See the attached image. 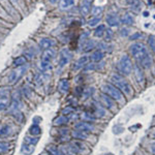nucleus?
Instances as JSON below:
<instances>
[{"label":"nucleus","instance_id":"obj_1","mask_svg":"<svg viewBox=\"0 0 155 155\" xmlns=\"http://www.w3.org/2000/svg\"><path fill=\"white\" fill-rule=\"evenodd\" d=\"M111 83L114 85L115 87H117L122 93L125 94H131L132 92V87L130 84L126 81L123 78V76L119 74H114L111 77Z\"/></svg>","mask_w":155,"mask_h":155},{"label":"nucleus","instance_id":"obj_2","mask_svg":"<svg viewBox=\"0 0 155 155\" xmlns=\"http://www.w3.org/2000/svg\"><path fill=\"white\" fill-rule=\"evenodd\" d=\"M102 93L107 94V96L111 97L113 101H118V102H123L124 101V96L120 90L115 87L112 83H104L101 87Z\"/></svg>","mask_w":155,"mask_h":155},{"label":"nucleus","instance_id":"obj_3","mask_svg":"<svg viewBox=\"0 0 155 155\" xmlns=\"http://www.w3.org/2000/svg\"><path fill=\"white\" fill-rule=\"evenodd\" d=\"M129 52H130V54L132 55V57H134V59L137 60V62H139V63L149 56L148 51H147L146 47H145L143 44H134V45H131L130 48H129Z\"/></svg>","mask_w":155,"mask_h":155},{"label":"nucleus","instance_id":"obj_4","mask_svg":"<svg viewBox=\"0 0 155 155\" xmlns=\"http://www.w3.org/2000/svg\"><path fill=\"white\" fill-rule=\"evenodd\" d=\"M28 71V65H24V66H20V67H15L12 71L9 72V74L7 76V83L14 85L16 83H18L20 80L22 79L25 74Z\"/></svg>","mask_w":155,"mask_h":155},{"label":"nucleus","instance_id":"obj_5","mask_svg":"<svg viewBox=\"0 0 155 155\" xmlns=\"http://www.w3.org/2000/svg\"><path fill=\"white\" fill-rule=\"evenodd\" d=\"M118 69L124 76L130 74L132 69H134V65H132V61L130 57L127 56V55H123L118 62Z\"/></svg>","mask_w":155,"mask_h":155},{"label":"nucleus","instance_id":"obj_6","mask_svg":"<svg viewBox=\"0 0 155 155\" xmlns=\"http://www.w3.org/2000/svg\"><path fill=\"white\" fill-rule=\"evenodd\" d=\"M72 58V54L71 52L69 51L68 49H62L59 53V57H58V66L59 68H63L66 64L69 63V61Z\"/></svg>","mask_w":155,"mask_h":155},{"label":"nucleus","instance_id":"obj_7","mask_svg":"<svg viewBox=\"0 0 155 155\" xmlns=\"http://www.w3.org/2000/svg\"><path fill=\"white\" fill-rule=\"evenodd\" d=\"M85 145L82 143L81 141H74V142H71L67 146V150L68 152L72 155H79L81 153H83L85 151Z\"/></svg>","mask_w":155,"mask_h":155},{"label":"nucleus","instance_id":"obj_8","mask_svg":"<svg viewBox=\"0 0 155 155\" xmlns=\"http://www.w3.org/2000/svg\"><path fill=\"white\" fill-rule=\"evenodd\" d=\"M37 42H38V47L42 50L52 49L54 46H56V41L51 37H41Z\"/></svg>","mask_w":155,"mask_h":155},{"label":"nucleus","instance_id":"obj_9","mask_svg":"<svg viewBox=\"0 0 155 155\" xmlns=\"http://www.w3.org/2000/svg\"><path fill=\"white\" fill-rule=\"evenodd\" d=\"M74 129H79V130H82L84 132H89L93 131L95 129V127L92 123L90 122H86V121H81V122H78V123L74 124Z\"/></svg>","mask_w":155,"mask_h":155},{"label":"nucleus","instance_id":"obj_10","mask_svg":"<svg viewBox=\"0 0 155 155\" xmlns=\"http://www.w3.org/2000/svg\"><path fill=\"white\" fill-rule=\"evenodd\" d=\"M95 116V118H102V117L106 116L107 110L106 107L102 106L101 104H98V102H94L93 104V112H90Z\"/></svg>","mask_w":155,"mask_h":155},{"label":"nucleus","instance_id":"obj_11","mask_svg":"<svg viewBox=\"0 0 155 155\" xmlns=\"http://www.w3.org/2000/svg\"><path fill=\"white\" fill-rule=\"evenodd\" d=\"M101 104L106 107V109L114 110L115 107H116V104H115V101H113L111 97L107 96V94H104V93L101 94Z\"/></svg>","mask_w":155,"mask_h":155},{"label":"nucleus","instance_id":"obj_12","mask_svg":"<svg viewBox=\"0 0 155 155\" xmlns=\"http://www.w3.org/2000/svg\"><path fill=\"white\" fill-rule=\"evenodd\" d=\"M12 132H14V128L12 124L4 123L0 126V137H8L12 136Z\"/></svg>","mask_w":155,"mask_h":155},{"label":"nucleus","instance_id":"obj_13","mask_svg":"<svg viewBox=\"0 0 155 155\" xmlns=\"http://www.w3.org/2000/svg\"><path fill=\"white\" fill-rule=\"evenodd\" d=\"M55 58H56V52H55V50L53 48L44 50V52H42V54H41V60L52 62Z\"/></svg>","mask_w":155,"mask_h":155},{"label":"nucleus","instance_id":"obj_14","mask_svg":"<svg viewBox=\"0 0 155 155\" xmlns=\"http://www.w3.org/2000/svg\"><path fill=\"white\" fill-rule=\"evenodd\" d=\"M91 2L92 0H83L82 1L81 6H80V12H81L82 16L86 17L91 12Z\"/></svg>","mask_w":155,"mask_h":155},{"label":"nucleus","instance_id":"obj_15","mask_svg":"<svg viewBox=\"0 0 155 155\" xmlns=\"http://www.w3.org/2000/svg\"><path fill=\"white\" fill-rule=\"evenodd\" d=\"M69 87H71V85H69L68 80H67V79H61L59 81V83H58V87H57V89H58V91L61 94H66L67 92H68V90H69Z\"/></svg>","mask_w":155,"mask_h":155},{"label":"nucleus","instance_id":"obj_16","mask_svg":"<svg viewBox=\"0 0 155 155\" xmlns=\"http://www.w3.org/2000/svg\"><path fill=\"white\" fill-rule=\"evenodd\" d=\"M88 60H89V57L88 56H82V57H80V58L76 61V63L74 64V67H72V68H74V71H79V69L83 68V67L86 65L87 63H88Z\"/></svg>","mask_w":155,"mask_h":155},{"label":"nucleus","instance_id":"obj_17","mask_svg":"<svg viewBox=\"0 0 155 155\" xmlns=\"http://www.w3.org/2000/svg\"><path fill=\"white\" fill-rule=\"evenodd\" d=\"M35 151V146L33 145H29L26 143H23L21 146V153L23 155H31Z\"/></svg>","mask_w":155,"mask_h":155},{"label":"nucleus","instance_id":"obj_18","mask_svg":"<svg viewBox=\"0 0 155 155\" xmlns=\"http://www.w3.org/2000/svg\"><path fill=\"white\" fill-rule=\"evenodd\" d=\"M71 137L74 139H76L77 141H83V140L88 139V134L82 130H79V129H74L71 131Z\"/></svg>","mask_w":155,"mask_h":155},{"label":"nucleus","instance_id":"obj_19","mask_svg":"<svg viewBox=\"0 0 155 155\" xmlns=\"http://www.w3.org/2000/svg\"><path fill=\"white\" fill-rule=\"evenodd\" d=\"M107 23L111 27H117L120 23V20L117 15L110 14V15H107Z\"/></svg>","mask_w":155,"mask_h":155},{"label":"nucleus","instance_id":"obj_20","mask_svg":"<svg viewBox=\"0 0 155 155\" xmlns=\"http://www.w3.org/2000/svg\"><path fill=\"white\" fill-rule=\"evenodd\" d=\"M46 150L50 155H65V153L56 145H49Z\"/></svg>","mask_w":155,"mask_h":155},{"label":"nucleus","instance_id":"obj_21","mask_svg":"<svg viewBox=\"0 0 155 155\" xmlns=\"http://www.w3.org/2000/svg\"><path fill=\"white\" fill-rule=\"evenodd\" d=\"M38 67H39V69H41V71H42L45 74V72H48L50 71H52L53 65H52V62L41 60V62L38 63Z\"/></svg>","mask_w":155,"mask_h":155},{"label":"nucleus","instance_id":"obj_22","mask_svg":"<svg viewBox=\"0 0 155 155\" xmlns=\"http://www.w3.org/2000/svg\"><path fill=\"white\" fill-rule=\"evenodd\" d=\"M96 46V42L93 41V39H86L84 42H83V48H82V50H83L84 52H89L91 51L92 49H94Z\"/></svg>","mask_w":155,"mask_h":155},{"label":"nucleus","instance_id":"obj_23","mask_svg":"<svg viewBox=\"0 0 155 155\" xmlns=\"http://www.w3.org/2000/svg\"><path fill=\"white\" fill-rule=\"evenodd\" d=\"M68 121H69L68 117L61 115V116L57 117V118L54 120V125L55 126H63V125H66V124L68 123Z\"/></svg>","mask_w":155,"mask_h":155},{"label":"nucleus","instance_id":"obj_24","mask_svg":"<svg viewBox=\"0 0 155 155\" xmlns=\"http://www.w3.org/2000/svg\"><path fill=\"white\" fill-rule=\"evenodd\" d=\"M102 58H104V52L101 50H96L90 56V60H92L93 62H101Z\"/></svg>","mask_w":155,"mask_h":155},{"label":"nucleus","instance_id":"obj_25","mask_svg":"<svg viewBox=\"0 0 155 155\" xmlns=\"http://www.w3.org/2000/svg\"><path fill=\"white\" fill-rule=\"evenodd\" d=\"M29 134L32 137H39L41 134V126L36 125V124H32V125L29 127Z\"/></svg>","mask_w":155,"mask_h":155},{"label":"nucleus","instance_id":"obj_26","mask_svg":"<svg viewBox=\"0 0 155 155\" xmlns=\"http://www.w3.org/2000/svg\"><path fill=\"white\" fill-rule=\"evenodd\" d=\"M12 148V145L8 142L5 141H0V155H4L7 152H9V150Z\"/></svg>","mask_w":155,"mask_h":155},{"label":"nucleus","instance_id":"obj_27","mask_svg":"<svg viewBox=\"0 0 155 155\" xmlns=\"http://www.w3.org/2000/svg\"><path fill=\"white\" fill-rule=\"evenodd\" d=\"M26 64H27V58L25 56H19L16 59H14V61H12V65L15 67L24 66Z\"/></svg>","mask_w":155,"mask_h":155},{"label":"nucleus","instance_id":"obj_28","mask_svg":"<svg viewBox=\"0 0 155 155\" xmlns=\"http://www.w3.org/2000/svg\"><path fill=\"white\" fill-rule=\"evenodd\" d=\"M134 76H136V79H137V81L139 82V83H143L144 82V74H143V71H142V69H141V66L140 65H136L134 67Z\"/></svg>","mask_w":155,"mask_h":155},{"label":"nucleus","instance_id":"obj_29","mask_svg":"<svg viewBox=\"0 0 155 155\" xmlns=\"http://www.w3.org/2000/svg\"><path fill=\"white\" fill-rule=\"evenodd\" d=\"M74 4V0H60L59 3V8L62 9V11H65V9H68Z\"/></svg>","mask_w":155,"mask_h":155},{"label":"nucleus","instance_id":"obj_30","mask_svg":"<svg viewBox=\"0 0 155 155\" xmlns=\"http://www.w3.org/2000/svg\"><path fill=\"white\" fill-rule=\"evenodd\" d=\"M38 142H39V137L27 136V137H24V142H23V143H26V144H29V145H33V146H36Z\"/></svg>","mask_w":155,"mask_h":155},{"label":"nucleus","instance_id":"obj_31","mask_svg":"<svg viewBox=\"0 0 155 155\" xmlns=\"http://www.w3.org/2000/svg\"><path fill=\"white\" fill-rule=\"evenodd\" d=\"M80 117L83 119V121H86V122H94L96 120L95 116L92 113H90V112H84V113H82V115Z\"/></svg>","mask_w":155,"mask_h":155},{"label":"nucleus","instance_id":"obj_32","mask_svg":"<svg viewBox=\"0 0 155 155\" xmlns=\"http://www.w3.org/2000/svg\"><path fill=\"white\" fill-rule=\"evenodd\" d=\"M9 104H11L9 98H0V112L8 109Z\"/></svg>","mask_w":155,"mask_h":155},{"label":"nucleus","instance_id":"obj_33","mask_svg":"<svg viewBox=\"0 0 155 155\" xmlns=\"http://www.w3.org/2000/svg\"><path fill=\"white\" fill-rule=\"evenodd\" d=\"M106 30L107 29H106V26H104V25H99V26L95 29V31H94V35L97 37H102L104 35Z\"/></svg>","mask_w":155,"mask_h":155},{"label":"nucleus","instance_id":"obj_34","mask_svg":"<svg viewBox=\"0 0 155 155\" xmlns=\"http://www.w3.org/2000/svg\"><path fill=\"white\" fill-rule=\"evenodd\" d=\"M134 17H132V15L130 14H125L123 16V18H122V23L123 24H126V25H131L134 24Z\"/></svg>","mask_w":155,"mask_h":155},{"label":"nucleus","instance_id":"obj_35","mask_svg":"<svg viewBox=\"0 0 155 155\" xmlns=\"http://www.w3.org/2000/svg\"><path fill=\"white\" fill-rule=\"evenodd\" d=\"M9 95H11L9 88H6V87L0 88V98H9Z\"/></svg>","mask_w":155,"mask_h":155},{"label":"nucleus","instance_id":"obj_36","mask_svg":"<svg viewBox=\"0 0 155 155\" xmlns=\"http://www.w3.org/2000/svg\"><path fill=\"white\" fill-rule=\"evenodd\" d=\"M34 81H35L36 84L41 85L44 84V82L46 81V76H45L44 72H41V74H37L35 77H34Z\"/></svg>","mask_w":155,"mask_h":155},{"label":"nucleus","instance_id":"obj_37","mask_svg":"<svg viewBox=\"0 0 155 155\" xmlns=\"http://www.w3.org/2000/svg\"><path fill=\"white\" fill-rule=\"evenodd\" d=\"M74 109L71 106H67L61 111V114L63 115V116H69V115L74 114Z\"/></svg>","mask_w":155,"mask_h":155},{"label":"nucleus","instance_id":"obj_38","mask_svg":"<svg viewBox=\"0 0 155 155\" xmlns=\"http://www.w3.org/2000/svg\"><path fill=\"white\" fill-rule=\"evenodd\" d=\"M102 12H104V8L101 6H93L91 9V12L94 17H98L99 15H101Z\"/></svg>","mask_w":155,"mask_h":155},{"label":"nucleus","instance_id":"obj_39","mask_svg":"<svg viewBox=\"0 0 155 155\" xmlns=\"http://www.w3.org/2000/svg\"><path fill=\"white\" fill-rule=\"evenodd\" d=\"M94 88H87V89H85L84 91H83V97L84 98H89V97H91L92 95H93V93H94Z\"/></svg>","mask_w":155,"mask_h":155},{"label":"nucleus","instance_id":"obj_40","mask_svg":"<svg viewBox=\"0 0 155 155\" xmlns=\"http://www.w3.org/2000/svg\"><path fill=\"white\" fill-rule=\"evenodd\" d=\"M99 22H101V18H99V17H93L91 20H89L88 24H89V26L93 27V26H95V25L98 24Z\"/></svg>","mask_w":155,"mask_h":155},{"label":"nucleus","instance_id":"obj_41","mask_svg":"<svg viewBox=\"0 0 155 155\" xmlns=\"http://www.w3.org/2000/svg\"><path fill=\"white\" fill-rule=\"evenodd\" d=\"M22 92H23V95L28 97V98H30V93H31V90H30L29 88H27V87H23V89H22Z\"/></svg>","mask_w":155,"mask_h":155},{"label":"nucleus","instance_id":"obj_42","mask_svg":"<svg viewBox=\"0 0 155 155\" xmlns=\"http://www.w3.org/2000/svg\"><path fill=\"white\" fill-rule=\"evenodd\" d=\"M104 37H106V41H110V39L112 38V35H113V33H112L111 30H106V32H104Z\"/></svg>","mask_w":155,"mask_h":155},{"label":"nucleus","instance_id":"obj_43","mask_svg":"<svg viewBox=\"0 0 155 155\" xmlns=\"http://www.w3.org/2000/svg\"><path fill=\"white\" fill-rule=\"evenodd\" d=\"M41 121H42V118H41V117H38V116L34 117V118L32 119V122H33V124H36V125H38L39 122H41Z\"/></svg>","mask_w":155,"mask_h":155},{"label":"nucleus","instance_id":"obj_44","mask_svg":"<svg viewBox=\"0 0 155 155\" xmlns=\"http://www.w3.org/2000/svg\"><path fill=\"white\" fill-rule=\"evenodd\" d=\"M58 1H60V0H49V2H50V3H52V4H56Z\"/></svg>","mask_w":155,"mask_h":155},{"label":"nucleus","instance_id":"obj_45","mask_svg":"<svg viewBox=\"0 0 155 155\" xmlns=\"http://www.w3.org/2000/svg\"><path fill=\"white\" fill-rule=\"evenodd\" d=\"M11 1H12V3H14V4H18L20 0H11Z\"/></svg>","mask_w":155,"mask_h":155},{"label":"nucleus","instance_id":"obj_46","mask_svg":"<svg viewBox=\"0 0 155 155\" xmlns=\"http://www.w3.org/2000/svg\"><path fill=\"white\" fill-rule=\"evenodd\" d=\"M151 136H152V137H153V139H155V130H154L153 132H152V134H151Z\"/></svg>","mask_w":155,"mask_h":155},{"label":"nucleus","instance_id":"obj_47","mask_svg":"<svg viewBox=\"0 0 155 155\" xmlns=\"http://www.w3.org/2000/svg\"><path fill=\"white\" fill-rule=\"evenodd\" d=\"M152 151H153V153L155 154V145L153 146V148H152Z\"/></svg>","mask_w":155,"mask_h":155},{"label":"nucleus","instance_id":"obj_48","mask_svg":"<svg viewBox=\"0 0 155 155\" xmlns=\"http://www.w3.org/2000/svg\"><path fill=\"white\" fill-rule=\"evenodd\" d=\"M107 155H113V154H107Z\"/></svg>","mask_w":155,"mask_h":155},{"label":"nucleus","instance_id":"obj_49","mask_svg":"<svg viewBox=\"0 0 155 155\" xmlns=\"http://www.w3.org/2000/svg\"><path fill=\"white\" fill-rule=\"evenodd\" d=\"M154 121H155V120H154Z\"/></svg>","mask_w":155,"mask_h":155}]
</instances>
